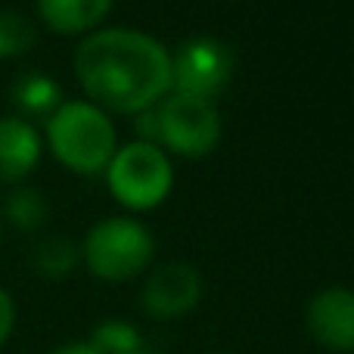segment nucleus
<instances>
[{"instance_id":"nucleus-3","label":"nucleus","mask_w":354,"mask_h":354,"mask_svg":"<svg viewBox=\"0 0 354 354\" xmlns=\"http://www.w3.org/2000/svg\"><path fill=\"white\" fill-rule=\"evenodd\" d=\"M106 183L124 208L149 212L168 199L174 187V168L162 147L134 140L115 149L112 162L106 165Z\"/></svg>"},{"instance_id":"nucleus-8","label":"nucleus","mask_w":354,"mask_h":354,"mask_svg":"<svg viewBox=\"0 0 354 354\" xmlns=\"http://www.w3.org/2000/svg\"><path fill=\"white\" fill-rule=\"evenodd\" d=\"M308 333L330 351H354V292L345 286L320 289L308 301Z\"/></svg>"},{"instance_id":"nucleus-2","label":"nucleus","mask_w":354,"mask_h":354,"mask_svg":"<svg viewBox=\"0 0 354 354\" xmlns=\"http://www.w3.org/2000/svg\"><path fill=\"white\" fill-rule=\"evenodd\" d=\"M47 143L56 159L78 174L106 171L118 149L112 118L84 100L59 103V109L47 118Z\"/></svg>"},{"instance_id":"nucleus-16","label":"nucleus","mask_w":354,"mask_h":354,"mask_svg":"<svg viewBox=\"0 0 354 354\" xmlns=\"http://www.w3.org/2000/svg\"><path fill=\"white\" fill-rule=\"evenodd\" d=\"M12 326H16V305H12L10 292L0 289V348H3L6 339L12 336Z\"/></svg>"},{"instance_id":"nucleus-14","label":"nucleus","mask_w":354,"mask_h":354,"mask_svg":"<svg viewBox=\"0 0 354 354\" xmlns=\"http://www.w3.org/2000/svg\"><path fill=\"white\" fill-rule=\"evenodd\" d=\"M35 44V25L16 10H0V59L19 56Z\"/></svg>"},{"instance_id":"nucleus-6","label":"nucleus","mask_w":354,"mask_h":354,"mask_svg":"<svg viewBox=\"0 0 354 354\" xmlns=\"http://www.w3.org/2000/svg\"><path fill=\"white\" fill-rule=\"evenodd\" d=\"M236 53L218 37H193L171 56V91L212 103L233 78Z\"/></svg>"},{"instance_id":"nucleus-1","label":"nucleus","mask_w":354,"mask_h":354,"mask_svg":"<svg viewBox=\"0 0 354 354\" xmlns=\"http://www.w3.org/2000/svg\"><path fill=\"white\" fill-rule=\"evenodd\" d=\"M75 75L103 112L140 115L171 93V53L134 28H100L75 50Z\"/></svg>"},{"instance_id":"nucleus-11","label":"nucleus","mask_w":354,"mask_h":354,"mask_svg":"<svg viewBox=\"0 0 354 354\" xmlns=\"http://www.w3.org/2000/svg\"><path fill=\"white\" fill-rule=\"evenodd\" d=\"M10 97L22 115H47L50 118L59 109V87H56L53 78H47V75H41V72L19 75Z\"/></svg>"},{"instance_id":"nucleus-9","label":"nucleus","mask_w":354,"mask_h":354,"mask_svg":"<svg viewBox=\"0 0 354 354\" xmlns=\"http://www.w3.org/2000/svg\"><path fill=\"white\" fill-rule=\"evenodd\" d=\"M41 159V137L25 118H0V180L16 183L35 171Z\"/></svg>"},{"instance_id":"nucleus-17","label":"nucleus","mask_w":354,"mask_h":354,"mask_svg":"<svg viewBox=\"0 0 354 354\" xmlns=\"http://www.w3.org/2000/svg\"><path fill=\"white\" fill-rule=\"evenodd\" d=\"M50 354H97L87 342H68V345H59V348H53Z\"/></svg>"},{"instance_id":"nucleus-15","label":"nucleus","mask_w":354,"mask_h":354,"mask_svg":"<svg viewBox=\"0 0 354 354\" xmlns=\"http://www.w3.org/2000/svg\"><path fill=\"white\" fill-rule=\"evenodd\" d=\"M6 218L19 227V230H37L47 218V202L37 189H16L6 199Z\"/></svg>"},{"instance_id":"nucleus-18","label":"nucleus","mask_w":354,"mask_h":354,"mask_svg":"<svg viewBox=\"0 0 354 354\" xmlns=\"http://www.w3.org/2000/svg\"><path fill=\"white\" fill-rule=\"evenodd\" d=\"M137 354H156V351H137Z\"/></svg>"},{"instance_id":"nucleus-12","label":"nucleus","mask_w":354,"mask_h":354,"mask_svg":"<svg viewBox=\"0 0 354 354\" xmlns=\"http://www.w3.org/2000/svg\"><path fill=\"white\" fill-rule=\"evenodd\" d=\"M97 354H137L140 348V333H137L134 324L128 320H103V324L93 330V336L87 339Z\"/></svg>"},{"instance_id":"nucleus-13","label":"nucleus","mask_w":354,"mask_h":354,"mask_svg":"<svg viewBox=\"0 0 354 354\" xmlns=\"http://www.w3.org/2000/svg\"><path fill=\"white\" fill-rule=\"evenodd\" d=\"M75 264H78V249H75L66 236H50V239H44V243L35 249L37 274L50 277V280L68 277Z\"/></svg>"},{"instance_id":"nucleus-5","label":"nucleus","mask_w":354,"mask_h":354,"mask_svg":"<svg viewBox=\"0 0 354 354\" xmlns=\"http://www.w3.org/2000/svg\"><path fill=\"white\" fill-rule=\"evenodd\" d=\"M156 143L189 159L208 156L221 143V112L205 100L171 93L156 109Z\"/></svg>"},{"instance_id":"nucleus-10","label":"nucleus","mask_w":354,"mask_h":354,"mask_svg":"<svg viewBox=\"0 0 354 354\" xmlns=\"http://www.w3.org/2000/svg\"><path fill=\"white\" fill-rule=\"evenodd\" d=\"M115 0H37L41 19L59 35L91 31L109 16Z\"/></svg>"},{"instance_id":"nucleus-4","label":"nucleus","mask_w":354,"mask_h":354,"mask_svg":"<svg viewBox=\"0 0 354 354\" xmlns=\"http://www.w3.org/2000/svg\"><path fill=\"white\" fill-rule=\"evenodd\" d=\"M153 233L131 218L100 221L84 239L87 270L100 280L124 283L149 268L153 261Z\"/></svg>"},{"instance_id":"nucleus-7","label":"nucleus","mask_w":354,"mask_h":354,"mask_svg":"<svg viewBox=\"0 0 354 354\" xmlns=\"http://www.w3.org/2000/svg\"><path fill=\"white\" fill-rule=\"evenodd\" d=\"M202 299V277L193 264L171 261L149 274L143 286V311L156 320H177Z\"/></svg>"}]
</instances>
